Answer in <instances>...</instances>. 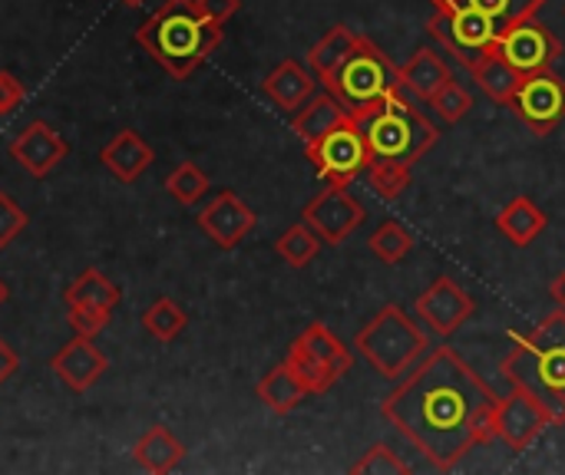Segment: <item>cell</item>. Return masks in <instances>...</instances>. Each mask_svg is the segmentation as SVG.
Listing matches in <instances>:
<instances>
[{
	"instance_id": "1",
	"label": "cell",
	"mask_w": 565,
	"mask_h": 475,
	"mask_svg": "<svg viewBox=\"0 0 565 475\" xmlns=\"http://www.w3.org/2000/svg\"><path fill=\"white\" fill-rule=\"evenodd\" d=\"M497 403L500 397L457 350L437 347L407 370L381 413L430 466L450 473L470 450L493 440Z\"/></svg>"
},
{
	"instance_id": "2",
	"label": "cell",
	"mask_w": 565,
	"mask_h": 475,
	"mask_svg": "<svg viewBox=\"0 0 565 475\" xmlns=\"http://www.w3.org/2000/svg\"><path fill=\"white\" fill-rule=\"evenodd\" d=\"M225 40L222 23L205 17L195 0H162L136 30V43L172 76H192Z\"/></svg>"
},
{
	"instance_id": "3",
	"label": "cell",
	"mask_w": 565,
	"mask_h": 475,
	"mask_svg": "<svg viewBox=\"0 0 565 475\" xmlns=\"http://www.w3.org/2000/svg\"><path fill=\"white\" fill-rule=\"evenodd\" d=\"M513 347L503 357V377L533 393L553 417L565 423V311L556 307L530 334H510Z\"/></svg>"
},
{
	"instance_id": "4",
	"label": "cell",
	"mask_w": 565,
	"mask_h": 475,
	"mask_svg": "<svg viewBox=\"0 0 565 475\" xmlns=\"http://www.w3.org/2000/svg\"><path fill=\"white\" fill-rule=\"evenodd\" d=\"M358 126L364 129L371 162H391L407 169H414V162H420L440 139V129L411 102L407 93L384 99Z\"/></svg>"
},
{
	"instance_id": "5",
	"label": "cell",
	"mask_w": 565,
	"mask_h": 475,
	"mask_svg": "<svg viewBox=\"0 0 565 475\" xmlns=\"http://www.w3.org/2000/svg\"><path fill=\"white\" fill-rule=\"evenodd\" d=\"M324 89L344 106V112L361 122L371 116L384 99L401 96V66L391 63V56L371 43L367 36L358 40V46L344 56V63L324 79Z\"/></svg>"
},
{
	"instance_id": "6",
	"label": "cell",
	"mask_w": 565,
	"mask_h": 475,
	"mask_svg": "<svg viewBox=\"0 0 565 475\" xmlns=\"http://www.w3.org/2000/svg\"><path fill=\"white\" fill-rule=\"evenodd\" d=\"M354 347L384 380H401L427 354V334L404 307L387 304L358 331Z\"/></svg>"
},
{
	"instance_id": "7",
	"label": "cell",
	"mask_w": 565,
	"mask_h": 475,
	"mask_svg": "<svg viewBox=\"0 0 565 475\" xmlns=\"http://www.w3.org/2000/svg\"><path fill=\"white\" fill-rule=\"evenodd\" d=\"M285 364L301 377L308 393L318 397V393H328L351 370L354 357L344 347V341L331 334V327L315 321L291 341Z\"/></svg>"
},
{
	"instance_id": "8",
	"label": "cell",
	"mask_w": 565,
	"mask_h": 475,
	"mask_svg": "<svg viewBox=\"0 0 565 475\" xmlns=\"http://www.w3.org/2000/svg\"><path fill=\"white\" fill-rule=\"evenodd\" d=\"M305 152H308L311 165L318 169V175L328 185H341V188H348L371 165V149H367L364 129L354 119L341 122L315 145H305Z\"/></svg>"
},
{
	"instance_id": "9",
	"label": "cell",
	"mask_w": 565,
	"mask_h": 475,
	"mask_svg": "<svg viewBox=\"0 0 565 475\" xmlns=\"http://www.w3.org/2000/svg\"><path fill=\"white\" fill-rule=\"evenodd\" d=\"M63 301H66V324H70V331L83 334V337H96L113 321V311L119 307L122 291L103 271L86 268L76 281L66 284Z\"/></svg>"
},
{
	"instance_id": "10",
	"label": "cell",
	"mask_w": 565,
	"mask_h": 475,
	"mask_svg": "<svg viewBox=\"0 0 565 475\" xmlns=\"http://www.w3.org/2000/svg\"><path fill=\"white\" fill-rule=\"evenodd\" d=\"M364 205L341 185L321 188L301 212V222L324 241V245H344L351 231L361 228L364 222Z\"/></svg>"
},
{
	"instance_id": "11",
	"label": "cell",
	"mask_w": 565,
	"mask_h": 475,
	"mask_svg": "<svg viewBox=\"0 0 565 475\" xmlns=\"http://www.w3.org/2000/svg\"><path fill=\"white\" fill-rule=\"evenodd\" d=\"M510 109L536 132L550 136L565 119V79L553 69L533 73L520 83L516 96L510 99Z\"/></svg>"
},
{
	"instance_id": "12",
	"label": "cell",
	"mask_w": 565,
	"mask_h": 475,
	"mask_svg": "<svg viewBox=\"0 0 565 475\" xmlns=\"http://www.w3.org/2000/svg\"><path fill=\"white\" fill-rule=\"evenodd\" d=\"M497 50H500V56H503L523 79L533 76V73L553 69L556 60L563 56L559 36H556L546 23H540L536 17H533V20H523V23L513 26L507 36H500V40H497Z\"/></svg>"
},
{
	"instance_id": "13",
	"label": "cell",
	"mask_w": 565,
	"mask_h": 475,
	"mask_svg": "<svg viewBox=\"0 0 565 475\" xmlns=\"http://www.w3.org/2000/svg\"><path fill=\"white\" fill-rule=\"evenodd\" d=\"M546 427H556L550 410L520 387H513V393L503 397L493 410V436L516 453H526L543 436Z\"/></svg>"
},
{
	"instance_id": "14",
	"label": "cell",
	"mask_w": 565,
	"mask_h": 475,
	"mask_svg": "<svg viewBox=\"0 0 565 475\" xmlns=\"http://www.w3.org/2000/svg\"><path fill=\"white\" fill-rule=\"evenodd\" d=\"M199 231L222 251L238 248L258 225V215L252 212V205H245L232 188H222L199 215Z\"/></svg>"
},
{
	"instance_id": "15",
	"label": "cell",
	"mask_w": 565,
	"mask_h": 475,
	"mask_svg": "<svg viewBox=\"0 0 565 475\" xmlns=\"http://www.w3.org/2000/svg\"><path fill=\"white\" fill-rule=\"evenodd\" d=\"M473 314H477V301L454 278H437L417 298V317L437 337H454Z\"/></svg>"
},
{
	"instance_id": "16",
	"label": "cell",
	"mask_w": 565,
	"mask_h": 475,
	"mask_svg": "<svg viewBox=\"0 0 565 475\" xmlns=\"http://www.w3.org/2000/svg\"><path fill=\"white\" fill-rule=\"evenodd\" d=\"M66 155H70V142H66L46 119L26 122V126L10 139V159H13L30 179H46Z\"/></svg>"
},
{
	"instance_id": "17",
	"label": "cell",
	"mask_w": 565,
	"mask_h": 475,
	"mask_svg": "<svg viewBox=\"0 0 565 475\" xmlns=\"http://www.w3.org/2000/svg\"><path fill=\"white\" fill-rule=\"evenodd\" d=\"M430 3L437 13L447 17H473L500 40L523 20H533L546 0H430Z\"/></svg>"
},
{
	"instance_id": "18",
	"label": "cell",
	"mask_w": 565,
	"mask_h": 475,
	"mask_svg": "<svg viewBox=\"0 0 565 475\" xmlns=\"http://www.w3.org/2000/svg\"><path fill=\"white\" fill-rule=\"evenodd\" d=\"M46 367L73 390V393H86L99 384V377L109 370L106 354L93 344V337L73 334V341H66L50 360Z\"/></svg>"
},
{
	"instance_id": "19",
	"label": "cell",
	"mask_w": 565,
	"mask_h": 475,
	"mask_svg": "<svg viewBox=\"0 0 565 475\" xmlns=\"http://www.w3.org/2000/svg\"><path fill=\"white\" fill-rule=\"evenodd\" d=\"M99 162L106 165V172L122 182V185H132L146 175V169L156 162V152L152 145L142 139V132L136 129H119L103 149H99Z\"/></svg>"
},
{
	"instance_id": "20",
	"label": "cell",
	"mask_w": 565,
	"mask_h": 475,
	"mask_svg": "<svg viewBox=\"0 0 565 475\" xmlns=\"http://www.w3.org/2000/svg\"><path fill=\"white\" fill-rule=\"evenodd\" d=\"M318 89V76L298 63V60H281L262 83V93L285 112H298Z\"/></svg>"
},
{
	"instance_id": "21",
	"label": "cell",
	"mask_w": 565,
	"mask_h": 475,
	"mask_svg": "<svg viewBox=\"0 0 565 475\" xmlns=\"http://www.w3.org/2000/svg\"><path fill=\"white\" fill-rule=\"evenodd\" d=\"M450 79H454V73H450L447 60L437 50H430V46H420L411 56V63L401 66V86H404V93L414 96V99H420V102H430L444 89V83H450Z\"/></svg>"
},
{
	"instance_id": "22",
	"label": "cell",
	"mask_w": 565,
	"mask_h": 475,
	"mask_svg": "<svg viewBox=\"0 0 565 475\" xmlns=\"http://www.w3.org/2000/svg\"><path fill=\"white\" fill-rule=\"evenodd\" d=\"M132 460H136L146 473L169 475L182 466L185 446L175 440V433H172L169 427H159V423H156V427H149V430L136 440Z\"/></svg>"
},
{
	"instance_id": "23",
	"label": "cell",
	"mask_w": 565,
	"mask_h": 475,
	"mask_svg": "<svg viewBox=\"0 0 565 475\" xmlns=\"http://www.w3.org/2000/svg\"><path fill=\"white\" fill-rule=\"evenodd\" d=\"M351 116L344 112V106L331 96V93H318L311 96L298 112H291V129L305 145H315L318 139H324L331 129H338L341 122H348Z\"/></svg>"
},
{
	"instance_id": "24",
	"label": "cell",
	"mask_w": 565,
	"mask_h": 475,
	"mask_svg": "<svg viewBox=\"0 0 565 475\" xmlns=\"http://www.w3.org/2000/svg\"><path fill=\"white\" fill-rule=\"evenodd\" d=\"M255 393H258V400H262L271 413H278V417H288L291 410H298V407L311 397L308 387L301 384V377H298L288 364L271 367V370L258 380Z\"/></svg>"
},
{
	"instance_id": "25",
	"label": "cell",
	"mask_w": 565,
	"mask_h": 475,
	"mask_svg": "<svg viewBox=\"0 0 565 475\" xmlns=\"http://www.w3.org/2000/svg\"><path fill=\"white\" fill-rule=\"evenodd\" d=\"M497 228L507 235V241H513L516 248H530L543 231H546V215H543V208L533 202V198H526V195H520V198H513L500 215H497Z\"/></svg>"
},
{
	"instance_id": "26",
	"label": "cell",
	"mask_w": 565,
	"mask_h": 475,
	"mask_svg": "<svg viewBox=\"0 0 565 475\" xmlns=\"http://www.w3.org/2000/svg\"><path fill=\"white\" fill-rule=\"evenodd\" d=\"M470 73H473V79L480 83V89H483L493 102H500V106H510V99L516 96V89H520V83H523V76L500 56L497 43L487 50V56H483Z\"/></svg>"
},
{
	"instance_id": "27",
	"label": "cell",
	"mask_w": 565,
	"mask_h": 475,
	"mask_svg": "<svg viewBox=\"0 0 565 475\" xmlns=\"http://www.w3.org/2000/svg\"><path fill=\"white\" fill-rule=\"evenodd\" d=\"M358 40H361V33H354L351 26L338 23L308 50V69L318 76V83H324L344 63V56L358 46Z\"/></svg>"
},
{
	"instance_id": "28",
	"label": "cell",
	"mask_w": 565,
	"mask_h": 475,
	"mask_svg": "<svg viewBox=\"0 0 565 475\" xmlns=\"http://www.w3.org/2000/svg\"><path fill=\"white\" fill-rule=\"evenodd\" d=\"M142 327L149 337H156L159 344H172L185 327H189V314L172 301V298H159L142 311Z\"/></svg>"
},
{
	"instance_id": "29",
	"label": "cell",
	"mask_w": 565,
	"mask_h": 475,
	"mask_svg": "<svg viewBox=\"0 0 565 475\" xmlns=\"http://www.w3.org/2000/svg\"><path fill=\"white\" fill-rule=\"evenodd\" d=\"M162 188H166L182 208H192V205H199V202L209 195L212 182H209V175H205L195 162H179V165L166 175Z\"/></svg>"
},
{
	"instance_id": "30",
	"label": "cell",
	"mask_w": 565,
	"mask_h": 475,
	"mask_svg": "<svg viewBox=\"0 0 565 475\" xmlns=\"http://www.w3.org/2000/svg\"><path fill=\"white\" fill-rule=\"evenodd\" d=\"M321 245H324V241H321L305 222H298V225H291L288 231H281V238L275 241V255H278L285 265H291V268H308V265L318 258Z\"/></svg>"
},
{
	"instance_id": "31",
	"label": "cell",
	"mask_w": 565,
	"mask_h": 475,
	"mask_svg": "<svg viewBox=\"0 0 565 475\" xmlns=\"http://www.w3.org/2000/svg\"><path fill=\"white\" fill-rule=\"evenodd\" d=\"M367 248H371L374 258H381L384 265H401V261L414 251V238H411V231H407L401 222L387 218V222H381V225L374 228V235L367 238Z\"/></svg>"
},
{
	"instance_id": "32",
	"label": "cell",
	"mask_w": 565,
	"mask_h": 475,
	"mask_svg": "<svg viewBox=\"0 0 565 475\" xmlns=\"http://www.w3.org/2000/svg\"><path fill=\"white\" fill-rule=\"evenodd\" d=\"M367 179H371V188H374L377 198L397 202L404 195V188L411 185V169L407 165H391V162H371Z\"/></svg>"
},
{
	"instance_id": "33",
	"label": "cell",
	"mask_w": 565,
	"mask_h": 475,
	"mask_svg": "<svg viewBox=\"0 0 565 475\" xmlns=\"http://www.w3.org/2000/svg\"><path fill=\"white\" fill-rule=\"evenodd\" d=\"M430 106L437 109V116L444 119V122H460L470 109H473V96H470V89L467 86H460L457 79H450V83H444V89L430 99Z\"/></svg>"
},
{
	"instance_id": "34",
	"label": "cell",
	"mask_w": 565,
	"mask_h": 475,
	"mask_svg": "<svg viewBox=\"0 0 565 475\" xmlns=\"http://www.w3.org/2000/svg\"><path fill=\"white\" fill-rule=\"evenodd\" d=\"M351 473L354 475H407L411 473V466L391 450V446H384V443H377V446H371L354 466H351Z\"/></svg>"
},
{
	"instance_id": "35",
	"label": "cell",
	"mask_w": 565,
	"mask_h": 475,
	"mask_svg": "<svg viewBox=\"0 0 565 475\" xmlns=\"http://www.w3.org/2000/svg\"><path fill=\"white\" fill-rule=\"evenodd\" d=\"M30 225V215L7 195L0 192V251H7Z\"/></svg>"
},
{
	"instance_id": "36",
	"label": "cell",
	"mask_w": 565,
	"mask_h": 475,
	"mask_svg": "<svg viewBox=\"0 0 565 475\" xmlns=\"http://www.w3.org/2000/svg\"><path fill=\"white\" fill-rule=\"evenodd\" d=\"M23 96H26V93H23V83H20L13 73L0 69V119L13 116V112L20 109Z\"/></svg>"
},
{
	"instance_id": "37",
	"label": "cell",
	"mask_w": 565,
	"mask_h": 475,
	"mask_svg": "<svg viewBox=\"0 0 565 475\" xmlns=\"http://www.w3.org/2000/svg\"><path fill=\"white\" fill-rule=\"evenodd\" d=\"M195 3L205 17H212L222 26H225V20H232L242 10V0H195Z\"/></svg>"
},
{
	"instance_id": "38",
	"label": "cell",
	"mask_w": 565,
	"mask_h": 475,
	"mask_svg": "<svg viewBox=\"0 0 565 475\" xmlns=\"http://www.w3.org/2000/svg\"><path fill=\"white\" fill-rule=\"evenodd\" d=\"M17 367H20V357L13 354V347H7V344L0 341V387L17 374Z\"/></svg>"
},
{
	"instance_id": "39",
	"label": "cell",
	"mask_w": 565,
	"mask_h": 475,
	"mask_svg": "<svg viewBox=\"0 0 565 475\" xmlns=\"http://www.w3.org/2000/svg\"><path fill=\"white\" fill-rule=\"evenodd\" d=\"M550 294H553V301H556V307H563L565 311V271L553 281V288H550Z\"/></svg>"
},
{
	"instance_id": "40",
	"label": "cell",
	"mask_w": 565,
	"mask_h": 475,
	"mask_svg": "<svg viewBox=\"0 0 565 475\" xmlns=\"http://www.w3.org/2000/svg\"><path fill=\"white\" fill-rule=\"evenodd\" d=\"M7 298H10V288H7V281H0V304H7Z\"/></svg>"
},
{
	"instance_id": "41",
	"label": "cell",
	"mask_w": 565,
	"mask_h": 475,
	"mask_svg": "<svg viewBox=\"0 0 565 475\" xmlns=\"http://www.w3.org/2000/svg\"><path fill=\"white\" fill-rule=\"evenodd\" d=\"M122 3H126V7H142L146 0H122Z\"/></svg>"
}]
</instances>
